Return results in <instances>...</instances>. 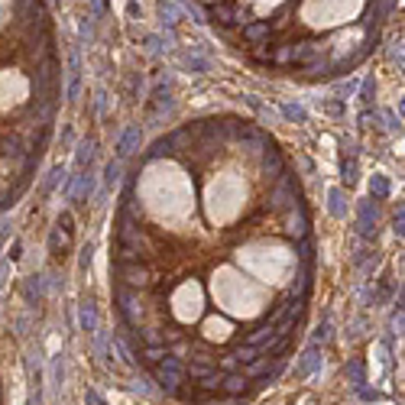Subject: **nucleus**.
<instances>
[{
    "instance_id": "nucleus-1",
    "label": "nucleus",
    "mask_w": 405,
    "mask_h": 405,
    "mask_svg": "<svg viewBox=\"0 0 405 405\" xmlns=\"http://www.w3.org/2000/svg\"><path fill=\"white\" fill-rule=\"evenodd\" d=\"M117 305L136 356L188 405L250 399L292 360L311 224L279 149L246 123L185 127L123 195Z\"/></svg>"
},
{
    "instance_id": "nucleus-2",
    "label": "nucleus",
    "mask_w": 405,
    "mask_h": 405,
    "mask_svg": "<svg viewBox=\"0 0 405 405\" xmlns=\"http://www.w3.org/2000/svg\"><path fill=\"white\" fill-rule=\"evenodd\" d=\"M360 7H363V0H305L302 16L315 29H334V26L354 20Z\"/></svg>"
},
{
    "instance_id": "nucleus-3",
    "label": "nucleus",
    "mask_w": 405,
    "mask_h": 405,
    "mask_svg": "<svg viewBox=\"0 0 405 405\" xmlns=\"http://www.w3.org/2000/svg\"><path fill=\"white\" fill-rule=\"evenodd\" d=\"M0 405H7V399H3V382H0Z\"/></svg>"
}]
</instances>
